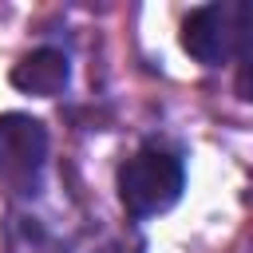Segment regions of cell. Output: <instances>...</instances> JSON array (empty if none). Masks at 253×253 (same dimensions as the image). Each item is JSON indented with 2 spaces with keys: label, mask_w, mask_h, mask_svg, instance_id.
<instances>
[{
  "label": "cell",
  "mask_w": 253,
  "mask_h": 253,
  "mask_svg": "<svg viewBox=\"0 0 253 253\" xmlns=\"http://www.w3.org/2000/svg\"><path fill=\"white\" fill-rule=\"evenodd\" d=\"M47 158V130L32 115H0V182L24 186Z\"/></svg>",
  "instance_id": "obj_3"
},
{
  "label": "cell",
  "mask_w": 253,
  "mask_h": 253,
  "mask_svg": "<svg viewBox=\"0 0 253 253\" xmlns=\"http://www.w3.org/2000/svg\"><path fill=\"white\" fill-rule=\"evenodd\" d=\"M182 186H186V170H182L178 154H170L162 146L134 150L119 170V198H123L126 213H134V217L166 213L182 198Z\"/></svg>",
  "instance_id": "obj_1"
},
{
  "label": "cell",
  "mask_w": 253,
  "mask_h": 253,
  "mask_svg": "<svg viewBox=\"0 0 253 253\" xmlns=\"http://www.w3.org/2000/svg\"><path fill=\"white\" fill-rule=\"evenodd\" d=\"M245 8L241 4H202L182 20V47L206 63L217 67L225 63L241 43H245Z\"/></svg>",
  "instance_id": "obj_2"
},
{
  "label": "cell",
  "mask_w": 253,
  "mask_h": 253,
  "mask_svg": "<svg viewBox=\"0 0 253 253\" xmlns=\"http://www.w3.org/2000/svg\"><path fill=\"white\" fill-rule=\"evenodd\" d=\"M67 79H71L67 55L55 51V47H40V51L24 55V59L12 67V83H16L20 91H28V95H43V99L59 95V91L67 87Z\"/></svg>",
  "instance_id": "obj_4"
}]
</instances>
